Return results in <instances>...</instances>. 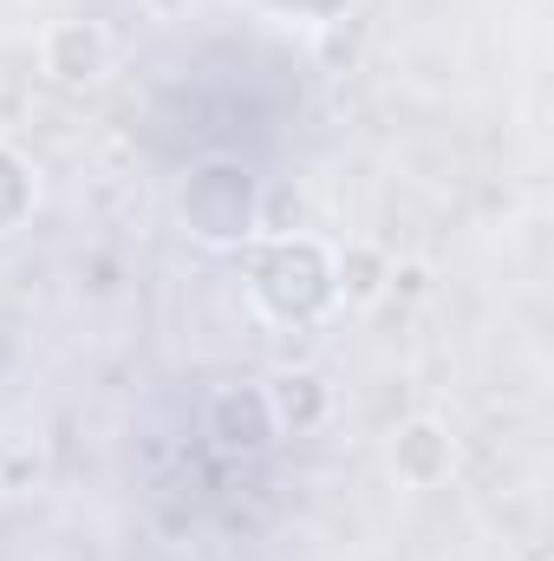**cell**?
Here are the masks:
<instances>
[{"mask_svg": "<svg viewBox=\"0 0 554 561\" xmlns=\"http://www.w3.org/2000/svg\"><path fill=\"white\" fill-rule=\"evenodd\" d=\"M255 307L275 320H313L333 300V255L313 236H275L255 255V280H249Z\"/></svg>", "mask_w": 554, "mask_h": 561, "instance_id": "cell-1", "label": "cell"}, {"mask_svg": "<svg viewBox=\"0 0 554 561\" xmlns=\"http://www.w3.org/2000/svg\"><path fill=\"white\" fill-rule=\"evenodd\" d=\"M39 66H46V79L66 85V92L99 85V79L112 72V33H105L99 20H59V26H46V39H39Z\"/></svg>", "mask_w": 554, "mask_h": 561, "instance_id": "cell-2", "label": "cell"}, {"mask_svg": "<svg viewBox=\"0 0 554 561\" xmlns=\"http://www.w3.org/2000/svg\"><path fill=\"white\" fill-rule=\"evenodd\" d=\"M450 463H457V444H450V431L437 419L399 424V437H392V477H399V483L437 490V483L450 477Z\"/></svg>", "mask_w": 554, "mask_h": 561, "instance_id": "cell-3", "label": "cell"}, {"mask_svg": "<svg viewBox=\"0 0 554 561\" xmlns=\"http://www.w3.org/2000/svg\"><path fill=\"white\" fill-rule=\"evenodd\" d=\"M209 431L229 444V450H255V444H268L275 437V419H268V392H216V405H209Z\"/></svg>", "mask_w": 554, "mask_h": 561, "instance_id": "cell-4", "label": "cell"}, {"mask_svg": "<svg viewBox=\"0 0 554 561\" xmlns=\"http://www.w3.org/2000/svg\"><path fill=\"white\" fill-rule=\"evenodd\" d=\"M326 412V392H320V379L313 373H287V379H275L268 386V419H275V431H300V424H313Z\"/></svg>", "mask_w": 554, "mask_h": 561, "instance_id": "cell-5", "label": "cell"}, {"mask_svg": "<svg viewBox=\"0 0 554 561\" xmlns=\"http://www.w3.org/2000/svg\"><path fill=\"white\" fill-rule=\"evenodd\" d=\"M33 203H39V183H33V170H26V157L0 144V236H13V229L33 216Z\"/></svg>", "mask_w": 554, "mask_h": 561, "instance_id": "cell-6", "label": "cell"}, {"mask_svg": "<svg viewBox=\"0 0 554 561\" xmlns=\"http://www.w3.org/2000/svg\"><path fill=\"white\" fill-rule=\"evenodd\" d=\"M385 255L379 249H366V242H353L339 262H333V294H353V300H379V287H385Z\"/></svg>", "mask_w": 554, "mask_h": 561, "instance_id": "cell-7", "label": "cell"}, {"mask_svg": "<svg viewBox=\"0 0 554 561\" xmlns=\"http://www.w3.org/2000/svg\"><path fill=\"white\" fill-rule=\"evenodd\" d=\"M542 561H549V556H542Z\"/></svg>", "mask_w": 554, "mask_h": 561, "instance_id": "cell-8", "label": "cell"}]
</instances>
